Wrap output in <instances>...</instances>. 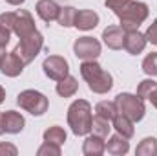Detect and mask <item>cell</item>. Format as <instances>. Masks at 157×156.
Returning <instances> with one entry per match:
<instances>
[{
    "mask_svg": "<svg viewBox=\"0 0 157 156\" xmlns=\"http://www.w3.org/2000/svg\"><path fill=\"white\" fill-rule=\"evenodd\" d=\"M80 76L88 83L90 90L95 94H108L113 86L112 74L102 70V66L95 61H84L80 64Z\"/></svg>",
    "mask_w": 157,
    "mask_h": 156,
    "instance_id": "6da1fadb",
    "label": "cell"
},
{
    "mask_svg": "<svg viewBox=\"0 0 157 156\" xmlns=\"http://www.w3.org/2000/svg\"><path fill=\"white\" fill-rule=\"evenodd\" d=\"M91 105L86 99H77L68 109V125L75 136H86L91 132Z\"/></svg>",
    "mask_w": 157,
    "mask_h": 156,
    "instance_id": "7a4b0ae2",
    "label": "cell"
},
{
    "mask_svg": "<svg viewBox=\"0 0 157 156\" xmlns=\"http://www.w3.org/2000/svg\"><path fill=\"white\" fill-rule=\"evenodd\" d=\"M117 17H119V20H121V28H124L126 31L128 30H137L148 18V6L144 2L130 0Z\"/></svg>",
    "mask_w": 157,
    "mask_h": 156,
    "instance_id": "3957f363",
    "label": "cell"
},
{
    "mask_svg": "<svg viewBox=\"0 0 157 156\" xmlns=\"http://www.w3.org/2000/svg\"><path fill=\"white\" fill-rule=\"evenodd\" d=\"M115 105H117V110L121 114L128 116L133 123L135 121H141L144 117V101L139 97V96H133V94H128V92H121L117 97H115Z\"/></svg>",
    "mask_w": 157,
    "mask_h": 156,
    "instance_id": "277c9868",
    "label": "cell"
},
{
    "mask_svg": "<svg viewBox=\"0 0 157 156\" xmlns=\"http://www.w3.org/2000/svg\"><path fill=\"white\" fill-rule=\"evenodd\" d=\"M44 48V37H42V33L40 31H33V33H29V35H26V37H22V39L18 40V44L15 46V53L26 63V64H29L31 61H35V57L40 53V50Z\"/></svg>",
    "mask_w": 157,
    "mask_h": 156,
    "instance_id": "5b68a950",
    "label": "cell"
},
{
    "mask_svg": "<svg viewBox=\"0 0 157 156\" xmlns=\"http://www.w3.org/2000/svg\"><path fill=\"white\" fill-rule=\"evenodd\" d=\"M17 103L20 109H24L26 112L33 114V116H42L48 110V97L44 94H40L37 90H22L17 96Z\"/></svg>",
    "mask_w": 157,
    "mask_h": 156,
    "instance_id": "8992f818",
    "label": "cell"
},
{
    "mask_svg": "<svg viewBox=\"0 0 157 156\" xmlns=\"http://www.w3.org/2000/svg\"><path fill=\"white\" fill-rule=\"evenodd\" d=\"M73 51L82 61H95L101 55V42L93 37H78L73 42Z\"/></svg>",
    "mask_w": 157,
    "mask_h": 156,
    "instance_id": "52a82bcc",
    "label": "cell"
},
{
    "mask_svg": "<svg viewBox=\"0 0 157 156\" xmlns=\"http://www.w3.org/2000/svg\"><path fill=\"white\" fill-rule=\"evenodd\" d=\"M42 70H44V74H46L49 79L60 81V79H64L66 76H68L70 64H68V61H66L64 57H60V55H49V57L44 59Z\"/></svg>",
    "mask_w": 157,
    "mask_h": 156,
    "instance_id": "ba28073f",
    "label": "cell"
},
{
    "mask_svg": "<svg viewBox=\"0 0 157 156\" xmlns=\"http://www.w3.org/2000/svg\"><path fill=\"white\" fill-rule=\"evenodd\" d=\"M24 66H26V63L15 53V51H4V55H2V59H0V72L4 74V76H7V77H17V76H20L22 72H24Z\"/></svg>",
    "mask_w": 157,
    "mask_h": 156,
    "instance_id": "9c48e42d",
    "label": "cell"
},
{
    "mask_svg": "<svg viewBox=\"0 0 157 156\" xmlns=\"http://www.w3.org/2000/svg\"><path fill=\"white\" fill-rule=\"evenodd\" d=\"M35 30H37V28H35V20H33V17H31L29 11H26V9H18V11H15L13 33H17L18 39H22V37L33 33Z\"/></svg>",
    "mask_w": 157,
    "mask_h": 156,
    "instance_id": "30bf717a",
    "label": "cell"
},
{
    "mask_svg": "<svg viewBox=\"0 0 157 156\" xmlns=\"http://www.w3.org/2000/svg\"><path fill=\"white\" fill-rule=\"evenodd\" d=\"M146 42L148 40L143 33H139L137 30H128L124 35V50L132 55H137L146 48Z\"/></svg>",
    "mask_w": 157,
    "mask_h": 156,
    "instance_id": "8fae6325",
    "label": "cell"
},
{
    "mask_svg": "<svg viewBox=\"0 0 157 156\" xmlns=\"http://www.w3.org/2000/svg\"><path fill=\"white\" fill-rule=\"evenodd\" d=\"M124 35H126L124 28H121V26H108L102 31V40H104V44L108 48L121 50V48H124Z\"/></svg>",
    "mask_w": 157,
    "mask_h": 156,
    "instance_id": "7c38bea8",
    "label": "cell"
},
{
    "mask_svg": "<svg viewBox=\"0 0 157 156\" xmlns=\"http://www.w3.org/2000/svg\"><path fill=\"white\" fill-rule=\"evenodd\" d=\"M59 11H60V6L55 0H39L37 2V15H39L44 22L57 20Z\"/></svg>",
    "mask_w": 157,
    "mask_h": 156,
    "instance_id": "4fadbf2b",
    "label": "cell"
},
{
    "mask_svg": "<svg viewBox=\"0 0 157 156\" xmlns=\"http://www.w3.org/2000/svg\"><path fill=\"white\" fill-rule=\"evenodd\" d=\"M99 24V15L91 9H80L77 11V17H75V28L82 30V31H90L93 30L95 26Z\"/></svg>",
    "mask_w": 157,
    "mask_h": 156,
    "instance_id": "5bb4252c",
    "label": "cell"
},
{
    "mask_svg": "<svg viewBox=\"0 0 157 156\" xmlns=\"http://www.w3.org/2000/svg\"><path fill=\"white\" fill-rule=\"evenodd\" d=\"M26 121H24V116L17 110H6L4 112V129L7 134H18L22 132Z\"/></svg>",
    "mask_w": 157,
    "mask_h": 156,
    "instance_id": "9a60e30c",
    "label": "cell"
},
{
    "mask_svg": "<svg viewBox=\"0 0 157 156\" xmlns=\"http://www.w3.org/2000/svg\"><path fill=\"white\" fill-rule=\"evenodd\" d=\"M106 151V143H104V138L97 136V134H91L84 140L82 143V153L86 156H101Z\"/></svg>",
    "mask_w": 157,
    "mask_h": 156,
    "instance_id": "2e32d148",
    "label": "cell"
},
{
    "mask_svg": "<svg viewBox=\"0 0 157 156\" xmlns=\"http://www.w3.org/2000/svg\"><path fill=\"white\" fill-rule=\"evenodd\" d=\"M106 151L110 153V154L113 156H122L126 154L128 151H130V143H128V138H124V136H121V134H113L110 140H108V143H106Z\"/></svg>",
    "mask_w": 157,
    "mask_h": 156,
    "instance_id": "e0dca14e",
    "label": "cell"
},
{
    "mask_svg": "<svg viewBox=\"0 0 157 156\" xmlns=\"http://www.w3.org/2000/svg\"><path fill=\"white\" fill-rule=\"evenodd\" d=\"M112 121H113V129L117 130L121 136H124V138H128V140L133 136V132H135V130H133V121H132L128 116L117 112V116L113 117Z\"/></svg>",
    "mask_w": 157,
    "mask_h": 156,
    "instance_id": "ac0fdd59",
    "label": "cell"
},
{
    "mask_svg": "<svg viewBox=\"0 0 157 156\" xmlns=\"http://www.w3.org/2000/svg\"><path fill=\"white\" fill-rule=\"evenodd\" d=\"M77 90H78L77 79L73 77V76H70V74L64 79L57 81V94L62 96V97H71V96L77 94Z\"/></svg>",
    "mask_w": 157,
    "mask_h": 156,
    "instance_id": "d6986e66",
    "label": "cell"
},
{
    "mask_svg": "<svg viewBox=\"0 0 157 156\" xmlns=\"http://www.w3.org/2000/svg\"><path fill=\"white\" fill-rule=\"evenodd\" d=\"M117 112L119 110H117L115 101H101V103L95 105V116H101L104 119H108V121H112L117 116Z\"/></svg>",
    "mask_w": 157,
    "mask_h": 156,
    "instance_id": "ffe728a7",
    "label": "cell"
},
{
    "mask_svg": "<svg viewBox=\"0 0 157 156\" xmlns=\"http://www.w3.org/2000/svg\"><path fill=\"white\" fill-rule=\"evenodd\" d=\"M137 156H157V138L148 136L144 140H141V143L135 149Z\"/></svg>",
    "mask_w": 157,
    "mask_h": 156,
    "instance_id": "44dd1931",
    "label": "cell"
},
{
    "mask_svg": "<svg viewBox=\"0 0 157 156\" xmlns=\"http://www.w3.org/2000/svg\"><path fill=\"white\" fill-rule=\"evenodd\" d=\"M75 17H77V9L71 7V6H64V7H60V11H59L57 22H59L62 28H71V26L75 24Z\"/></svg>",
    "mask_w": 157,
    "mask_h": 156,
    "instance_id": "7402d4cb",
    "label": "cell"
},
{
    "mask_svg": "<svg viewBox=\"0 0 157 156\" xmlns=\"http://www.w3.org/2000/svg\"><path fill=\"white\" fill-rule=\"evenodd\" d=\"M44 142H49V143H55V145H62L66 142V130L59 125H53L49 127L46 132H44Z\"/></svg>",
    "mask_w": 157,
    "mask_h": 156,
    "instance_id": "603a6c76",
    "label": "cell"
},
{
    "mask_svg": "<svg viewBox=\"0 0 157 156\" xmlns=\"http://www.w3.org/2000/svg\"><path fill=\"white\" fill-rule=\"evenodd\" d=\"M110 121L108 119H104V117L101 116H95L91 119V132L93 134H97V136H101V138H108V134H110Z\"/></svg>",
    "mask_w": 157,
    "mask_h": 156,
    "instance_id": "cb8c5ba5",
    "label": "cell"
},
{
    "mask_svg": "<svg viewBox=\"0 0 157 156\" xmlns=\"http://www.w3.org/2000/svg\"><path fill=\"white\" fill-rule=\"evenodd\" d=\"M155 88H157V83L154 79H144V81H141L139 86H137V96L144 101V99L150 97V94H152Z\"/></svg>",
    "mask_w": 157,
    "mask_h": 156,
    "instance_id": "d4e9b609",
    "label": "cell"
},
{
    "mask_svg": "<svg viewBox=\"0 0 157 156\" xmlns=\"http://www.w3.org/2000/svg\"><path fill=\"white\" fill-rule=\"evenodd\" d=\"M143 72L146 76H157V51H152L144 57L143 61Z\"/></svg>",
    "mask_w": 157,
    "mask_h": 156,
    "instance_id": "484cf974",
    "label": "cell"
},
{
    "mask_svg": "<svg viewBox=\"0 0 157 156\" xmlns=\"http://www.w3.org/2000/svg\"><path fill=\"white\" fill-rule=\"evenodd\" d=\"M39 156H60V145H55V143H49V142H44L37 151Z\"/></svg>",
    "mask_w": 157,
    "mask_h": 156,
    "instance_id": "4316f807",
    "label": "cell"
},
{
    "mask_svg": "<svg viewBox=\"0 0 157 156\" xmlns=\"http://www.w3.org/2000/svg\"><path fill=\"white\" fill-rule=\"evenodd\" d=\"M128 2H130V0H104L106 7H108V9H112L115 15H119V13L124 9V6H126Z\"/></svg>",
    "mask_w": 157,
    "mask_h": 156,
    "instance_id": "83f0119b",
    "label": "cell"
},
{
    "mask_svg": "<svg viewBox=\"0 0 157 156\" xmlns=\"http://www.w3.org/2000/svg\"><path fill=\"white\" fill-rule=\"evenodd\" d=\"M144 37L148 42H152V44H157V18L148 26V30H146V33H144Z\"/></svg>",
    "mask_w": 157,
    "mask_h": 156,
    "instance_id": "f1b7e54d",
    "label": "cell"
},
{
    "mask_svg": "<svg viewBox=\"0 0 157 156\" xmlns=\"http://www.w3.org/2000/svg\"><path fill=\"white\" fill-rule=\"evenodd\" d=\"M17 154H18V151L13 143H6V142L0 143V156H17Z\"/></svg>",
    "mask_w": 157,
    "mask_h": 156,
    "instance_id": "f546056e",
    "label": "cell"
},
{
    "mask_svg": "<svg viewBox=\"0 0 157 156\" xmlns=\"http://www.w3.org/2000/svg\"><path fill=\"white\" fill-rule=\"evenodd\" d=\"M11 30L9 28H6V26H2L0 24V48H6L7 44H9V39H11Z\"/></svg>",
    "mask_w": 157,
    "mask_h": 156,
    "instance_id": "4dcf8cb0",
    "label": "cell"
},
{
    "mask_svg": "<svg viewBox=\"0 0 157 156\" xmlns=\"http://www.w3.org/2000/svg\"><path fill=\"white\" fill-rule=\"evenodd\" d=\"M148 99L152 101V105H154V107L157 109V88L154 90V92H152V94H150V97H148Z\"/></svg>",
    "mask_w": 157,
    "mask_h": 156,
    "instance_id": "1f68e13d",
    "label": "cell"
},
{
    "mask_svg": "<svg viewBox=\"0 0 157 156\" xmlns=\"http://www.w3.org/2000/svg\"><path fill=\"white\" fill-rule=\"evenodd\" d=\"M6 132V129H4V112H0V136Z\"/></svg>",
    "mask_w": 157,
    "mask_h": 156,
    "instance_id": "d6a6232c",
    "label": "cell"
},
{
    "mask_svg": "<svg viewBox=\"0 0 157 156\" xmlns=\"http://www.w3.org/2000/svg\"><path fill=\"white\" fill-rule=\"evenodd\" d=\"M7 4H11V6H20V4H24L26 0H6Z\"/></svg>",
    "mask_w": 157,
    "mask_h": 156,
    "instance_id": "836d02e7",
    "label": "cell"
},
{
    "mask_svg": "<svg viewBox=\"0 0 157 156\" xmlns=\"http://www.w3.org/2000/svg\"><path fill=\"white\" fill-rule=\"evenodd\" d=\"M4 99H6V90H4V88L0 86V103H2Z\"/></svg>",
    "mask_w": 157,
    "mask_h": 156,
    "instance_id": "e575fe53",
    "label": "cell"
},
{
    "mask_svg": "<svg viewBox=\"0 0 157 156\" xmlns=\"http://www.w3.org/2000/svg\"><path fill=\"white\" fill-rule=\"evenodd\" d=\"M2 55H4V48H0V59H2Z\"/></svg>",
    "mask_w": 157,
    "mask_h": 156,
    "instance_id": "d590c367",
    "label": "cell"
}]
</instances>
